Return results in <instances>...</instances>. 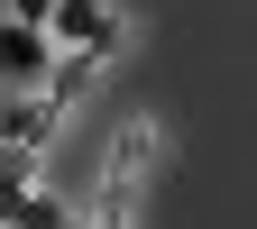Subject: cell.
<instances>
[{
  "instance_id": "cell-3",
  "label": "cell",
  "mask_w": 257,
  "mask_h": 229,
  "mask_svg": "<svg viewBox=\"0 0 257 229\" xmlns=\"http://www.w3.org/2000/svg\"><path fill=\"white\" fill-rule=\"evenodd\" d=\"M46 55H55V37H46V28L0 19V74H10V83H37V74H46Z\"/></svg>"
},
{
  "instance_id": "cell-7",
  "label": "cell",
  "mask_w": 257,
  "mask_h": 229,
  "mask_svg": "<svg viewBox=\"0 0 257 229\" xmlns=\"http://www.w3.org/2000/svg\"><path fill=\"white\" fill-rule=\"evenodd\" d=\"M10 229H74V211H64L55 192H37V183H28V202H19V220H10Z\"/></svg>"
},
{
  "instance_id": "cell-1",
  "label": "cell",
  "mask_w": 257,
  "mask_h": 229,
  "mask_svg": "<svg viewBox=\"0 0 257 229\" xmlns=\"http://www.w3.org/2000/svg\"><path fill=\"white\" fill-rule=\"evenodd\" d=\"M46 37L55 46H83V55H110L119 46V19L101 10V0H55V10H46Z\"/></svg>"
},
{
  "instance_id": "cell-2",
  "label": "cell",
  "mask_w": 257,
  "mask_h": 229,
  "mask_svg": "<svg viewBox=\"0 0 257 229\" xmlns=\"http://www.w3.org/2000/svg\"><path fill=\"white\" fill-rule=\"evenodd\" d=\"M147 165H156V128H147V119H128L119 138H110V174H101V211H119V192L138 183Z\"/></svg>"
},
{
  "instance_id": "cell-8",
  "label": "cell",
  "mask_w": 257,
  "mask_h": 229,
  "mask_svg": "<svg viewBox=\"0 0 257 229\" xmlns=\"http://www.w3.org/2000/svg\"><path fill=\"white\" fill-rule=\"evenodd\" d=\"M46 10L55 0H10V19H28V28H46Z\"/></svg>"
},
{
  "instance_id": "cell-5",
  "label": "cell",
  "mask_w": 257,
  "mask_h": 229,
  "mask_svg": "<svg viewBox=\"0 0 257 229\" xmlns=\"http://www.w3.org/2000/svg\"><path fill=\"white\" fill-rule=\"evenodd\" d=\"M55 128H64V110H55L46 92H37V101H19L10 119H0V138H10L19 156H46V147H55Z\"/></svg>"
},
{
  "instance_id": "cell-6",
  "label": "cell",
  "mask_w": 257,
  "mask_h": 229,
  "mask_svg": "<svg viewBox=\"0 0 257 229\" xmlns=\"http://www.w3.org/2000/svg\"><path fill=\"white\" fill-rule=\"evenodd\" d=\"M28 165H37V156L0 147V229H10V220H19V202H28Z\"/></svg>"
},
{
  "instance_id": "cell-4",
  "label": "cell",
  "mask_w": 257,
  "mask_h": 229,
  "mask_svg": "<svg viewBox=\"0 0 257 229\" xmlns=\"http://www.w3.org/2000/svg\"><path fill=\"white\" fill-rule=\"evenodd\" d=\"M92 74H101V55H83V46H55L37 83H46V101H55V110H74L83 92H92Z\"/></svg>"
}]
</instances>
